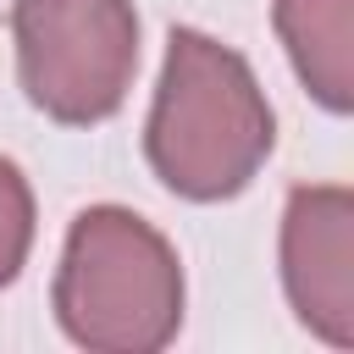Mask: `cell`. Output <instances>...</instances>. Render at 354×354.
<instances>
[{
	"label": "cell",
	"mask_w": 354,
	"mask_h": 354,
	"mask_svg": "<svg viewBox=\"0 0 354 354\" xmlns=\"http://www.w3.org/2000/svg\"><path fill=\"white\" fill-rule=\"evenodd\" d=\"M277 144V116L249 61L199 28H171L155 105L144 122L149 171L194 205L232 199Z\"/></svg>",
	"instance_id": "1"
},
{
	"label": "cell",
	"mask_w": 354,
	"mask_h": 354,
	"mask_svg": "<svg viewBox=\"0 0 354 354\" xmlns=\"http://www.w3.org/2000/svg\"><path fill=\"white\" fill-rule=\"evenodd\" d=\"M17 77L33 111L94 127L122 111L138 72L133 0H11Z\"/></svg>",
	"instance_id": "3"
},
{
	"label": "cell",
	"mask_w": 354,
	"mask_h": 354,
	"mask_svg": "<svg viewBox=\"0 0 354 354\" xmlns=\"http://www.w3.org/2000/svg\"><path fill=\"white\" fill-rule=\"evenodd\" d=\"M282 288L321 343L354 348V194L343 183H304L288 194Z\"/></svg>",
	"instance_id": "4"
},
{
	"label": "cell",
	"mask_w": 354,
	"mask_h": 354,
	"mask_svg": "<svg viewBox=\"0 0 354 354\" xmlns=\"http://www.w3.org/2000/svg\"><path fill=\"white\" fill-rule=\"evenodd\" d=\"M50 304L88 354H155L183 326V260L138 210L88 205L66 227Z\"/></svg>",
	"instance_id": "2"
},
{
	"label": "cell",
	"mask_w": 354,
	"mask_h": 354,
	"mask_svg": "<svg viewBox=\"0 0 354 354\" xmlns=\"http://www.w3.org/2000/svg\"><path fill=\"white\" fill-rule=\"evenodd\" d=\"M277 39L315 105L348 116L354 105V0H277Z\"/></svg>",
	"instance_id": "5"
},
{
	"label": "cell",
	"mask_w": 354,
	"mask_h": 354,
	"mask_svg": "<svg viewBox=\"0 0 354 354\" xmlns=\"http://www.w3.org/2000/svg\"><path fill=\"white\" fill-rule=\"evenodd\" d=\"M33 188L22 177L17 160L0 155V288H11L28 266V249H33Z\"/></svg>",
	"instance_id": "6"
}]
</instances>
